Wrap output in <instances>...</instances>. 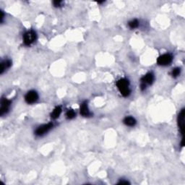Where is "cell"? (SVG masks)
I'll return each mask as SVG.
<instances>
[{"instance_id":"6da1fadb","label":"cell","mask_w":185,"mask_h":185,"mask_svg":"<svg viewBox=\"0 0 185 185\" xmlns=\"http://www.w3.org/2000/svg\"><path fill=\"white\" fill-rule=\"evenodd\" d=\"M118 88L121 92L122 95L124 97H127L130 93V90L129 88V81L127 79H120L116 83Z\"/></svg>"},{"instance_id":"7a4b0ae2","label":"cell","mask_w":185,"mask_h":185,"mask_svg":"<svg viewBox=\"0 0 185 185\" xmlns=\"http://www.w3.org/2000/svg\"><path fill=\"white\" fill-rule=\"evenodd\" d=\"M36 39V33L33 30H30L25 33L23 36L24 44L27 46L33 44Z\"/></svg>"},{"instance_id":"3957f363","label":"cell","mask_w":185,"mask_h":185,"mask_svg":"<svg viewBox=\"0 0 185 185\" xmlns=\"http://www.w3.org/2000/svg\"><path fill=\"white\" fill-rule=\"evenodd\" d=\"M173 57L171 54H163L161 57H159L158 58V60H157V62L159 65H162V66H166V65H168L172 61Z\"/></svg>"},{"instance_id":"277c9868","label":"cell","mask_w":185,"mask_h":185,"mask_svg":"<svg viewBox=\"0 0 185 185\" xmlns=\"http://www.w3.org/2000/svg\"><path fill=\"white\" fill-rule=\"evenodd\" d=\"M154 80V76L152 73H147L142 78L141 89L145 90L146 88V85H151Z\"/></svg>"},{"instance_id":"5b68a950","label":"cell","mask_w":185,"mask_h":185,"mask_svg":"<svg viewBox=\"0 0 185 185\" xmlns=\"http://www.w3.org/2000/svg\"><path fill=\"white\" fill-rule=\"evenodd\" d=\"M53 127V124L52 123H49V124H44V125L38 127L37 130H36V135L38 136H41V135H44L45 133H46L47 132H49L51 129Z\"/></svg>"},{"instance_id":"8992f818","label":"cell","mask_w":185,"mask_h":185,"mask_svg":"<svg viewBox=\"0 0 185 185\" xmlns=\"http://www.w3.org/2000/svg\"><path fill=\"white\" fill-rule=\"evenodd\" d=\"M38 93L34 91H29L25 97V101H26L28 104H33V103L36 102V100H38Z\"/></svg>"},{"instance_id":"52a82bcc","label":"cell","mask_w":185,"mask_h":185,"mask_svg":"<svg viewBox=\"0 0 185 185\" xmlns=\"http://www.w3.org/2000/svg\"><path fill=\"white\" fill-rule=\"evenodd\" d=\"M184 109H182L179 113L178 116V125H179V130L181 131V134L184 137Z\"/></svg>"},{"instance_id":"ba28073f","label":"cell","mask_w":185,"mask_h":185,"mask_svg":"<svg viewBox=\"0 0 185 185\" xmlns=\"http://www.w3.org/2000/svg\"><path fill=\"white\" fill-rule=\"evenodd\" d=\"M10 104H11L10 100H7L6 98L2 99V100H1V108H0V114H1V116H3L4 114L7 113Z\"/></svg>"},{"instance_id":"9c48e42d","label":"cell","mask_w":185,"mask_h":185,"mask_svg":"<svg viewBox=\"0 0 185 185\" xmlns=\"http://www.w3.org/2000/svg\"><path fill=\"white\" fill-rule=\"evenodd\" d=\"M80 114L84 116H88L90 115V112L89 109H88L87 102H84L81 105V107H80Z\"/></svg>"},{"instance_id":"30bf717a","label":"cell","mask_w":185,"mask_h":185,"mask_svg":"<svg viewBox=\"0 0 185 185\" xmlns=\"http://www.w3.org/2000/svg\"><path fill=\"white\" fill-rule=\"evenodd\" d=\"M124 123L126 125L132 127V126H135V124H136V120H135V118L132 117V116H128V117H126L124 119Z\"/></svg>"},{"instance_id":"8fae6325","label":"cell","mask_w":185,"mask_h":185,"mask_svg":"<svg viewBox=\"0 0 185 185\" xmlns=\"http://www.w3.org/2000/svg\"><path fill=\"white\" fill-rule=\"evenodd\" d=\"M11 64L12 62L10 60H6V61H4L3 62L1 63V71H0V73H3L5 69H8L11 66Z\"/></svg>"},{"instance_id":"7c38bea8","label":"cell","mask_w":185,"mask_h":185,"mask_svg":"<svg viewBox=\"0 0 185 185\" xmlns=\"http://www.w3.org/2000/svg\"><path fill=\"white\" fill-rule=\"evenodd\" d=\"M61 113V108L60 106H57L54 108L53 112L52 113L51 116L53 119H57L59 116V115Z\"/></svg>"},{"instance_id":"4fadbf2b","label":"cell","mask_w":185,"mask_h":185,"mask_svg":"<svg viewBox=\"0 0 185 185\" xmlns=\"http://www.w3.org/2000/svg\"><path fill=\"white\" fill-rule=\"evenodd\" d=\"M138 25H139V22L137 20H133L129 22V26L131 28H135Z\"/></svg>"},{"instance_id":"5bb4252c","label":"cell","mask_w":185,"mask_h":185,"mask_svg":"<svg viewBox=\"0 0 185 185\" xmlns=\"http://www.w3.org/2000/svg\"><path fill=\"white\" fill-rule=\"evenodd\" d=\"M67 118L69 119H73L75 116V112H74L73 110H69L67 112Z\"/></svg>"},{"instance_id":"9a60e30c","label":"cell","mask_w":185,"mask_h":185,"mask_svg":"<svg viewBox=\"0 0 185 185\" xmlns=\"http://www.w3.org/2000/svg\"><path fill=\"white\" fill-rule=\"evenodd\" d=\"M180 69L179 68H175V69H173L172 71V76L174 77H176L178 75H179L180 74Z\"/></svg>"},{"instance_id":"2e32d148","label":"cell","mask_w":185,"mask_h":185,"mask_svg":"<svg viewBox=\"0 0 185 185\" xmlns=\"http://www.w3.org/2000/svg\"><path fill=\"white\" fill-rule=\"evenodd\" d=\"M61 1H54V5L55 7H60L61 6Z\"/></svg>"},{"instance_id":"e0dca14e","label":"cell","mask_w":185,"mask_h":185,"mask_svg":"<svg viewBox=\"0 0 185 185\" xmlns=\"http://www.w3.org/2000/svg\"><path fill=\"white\" fill-rule=\"evenodd\" d=\"M130 184V182H128L127 181H121V182H119V184Z\"/></svg>"}]
</instances>
